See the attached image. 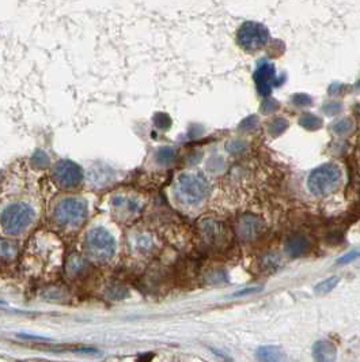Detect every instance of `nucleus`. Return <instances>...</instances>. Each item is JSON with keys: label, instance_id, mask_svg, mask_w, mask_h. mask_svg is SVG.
I'll list each match as a JSON object with an SVG mask.
<instances>
[{"label": "nucleus", "instance_id": "1", "mask_svg": "<svg viewBox=\"0 0 360 362\" xmlns=\"http://www.w3.org/2000/svg\"><path fill=\"white\" fill-rule=\"evenodd\" d=\"M210 184L202 175H185L179 176L175 187V195L178 200L184 204H194L201 203L207 196L210 195Z\"/></svg>", "mask_w": 360, "mask_h": 362}, {"label": "nucleus", "instance_id": "2", "mask_svg": "<svg viewBox=\"0 0 360 362\" xmlns=\"http://www.w3.org/2000/svg\"><path fill=\"white\" fill-rule=\"evenodd\" d=\"M85 251L87 256L93 260L108 261L114 256L116 241L104 228H94L86 236Z\"/></svg>", "mask_w": 360, "mask_h": 362}, {"label": "nucleus", "instance_id": "3", "mask_svg": "<svg viewBox=\"0 0 360 362\" xmlns=\"http://www.w3.org/2000/svg\"><path fill=\"white\" fill-rule=\"evenodd\" d=\"M341 181V171L335 163H325L316 167L307 180L308 189L313 195L326 196L332 194Z\"/></svg>", "mask_w": 360, "mask_h": 362}, {"label": "nucleus", "instance_id": "4", "mask_svg": "<svg viewBox=\"0 0 360 362\" xmlns=\"http://www.w3.org/2000/svg\"><path fill=\"white\" fill-rule=\"evenodd\" d=\"M34 220V210L26 203H12L0 215V225L7 234H19Z\"/></svg>", "mask_w": 360, "mask_h": 362}, {"label": "nucleus", "instance_id": "5", "mask_svg": "<svg viewBox=\"0 0 360 362\" xmlns=\"http://www.w3.org/2000/svg\"><path fill=\"white\" fill-rule=\"evenodd\" d=\"M53 216L60 226L76 228L81 226L87 218V204L76 198H67L55 206Z\"/></svg>", "mask_w": 360, "mask_h": 362}, {"label": "nucleus", "instance_id": "6", "mask_svg": "<svg viewBox=\"0 0 360 362\" xmlns=\"http://www.w3.org/2000/svg\"><path fill=\"white\" fill-rule=\"evenodd\" d=\"M268 38L269 32L267 26L259 22H245L237 33V42L247 52H255L265 46Z\"/></svg>", "mask_w": 360, "mask_h": 362}, {"label": "nucleus", "instance_id": "7", "mask_svg": "<svg viewBox=\"0 0 360 362\" xmlns=\"http://www.w3.org/2000/svg\"><path fill=\"white\" fill-rule=\"evenodd\" d=\"M52 176L55 183L60 188L68 189V188L76 187L83 179L82 167L69 159H61L53 166Z\"/></svg>", "mask_w": 360, "mask_h": 362}, {"label": "nucleus", "instance_id": "8", "mask_svg": "<svg viewBox=\"0 0 360 362\" xmlns=\"http://www.w3.org/2000/svg\"><path fill=\"white\" fill-rule=\"evenodd\" d=\"M200 232L207 244L211 247H218L226 245L228 241V232L226 226L222 222L214 220H204L200 222Z\"/></svg>", "mask_w": 360, "mask_h": 362}, {"label": "nucleus", "instance_id": "9", "mask_svg": "<svg viewBox=\"0 0 360 362\" xmlns=\"http://www.w3.org/2000/svg\"><path fill=\"white\" fill-rule=\"evenodd\" d=\"M253 79H254L259 93L264 97L271 94L273 86H279L281 83L280 81H277L275 65L271 63H261L254 71Z\"/></svg>", "mask_w": 360, "mask_h": 362}, {"label": "nucleus", "instance_id": "10", "mask_svg": "<svg viewBox=\"0 0 360 362\" xmlns=\"http://www.w3.org/2000/svg\"><path fill=\"white\" fill-rule=\"evenodd\" d=\"M265 229V222L260 216L253 214H245L241 216L237 225L239 237L245 241H253L261 236V233Z\"/></svg>", "mask_w": 360, "mask_h": 362}, {"label": "nucleus", "instance_id": "11", "mask_svg": "<svg viewBox=\"0 0 360 362\" xmlns=\"http://www.w3.org/2000/svg\"><path fill=\"white\" fill-rule=\"evenodd\" d=\"M337 355V350L335 345L329 341H318L313 345V357L317 361L328 362L335 361Z\"/></svg>", "mask_w": 360, "mask_h": 362}, {"label": "nucleus", "instance_id": "12", "mask_svg": "<svg viewBox=\"0 0 360 362\" xmlns=\"http://www.w3.org/2000/svg\"><path fill=\"white\" fill-rule=\"evenodd\" d=\"M308 241L303 236H292L286 241L284 251L290 257H300L307 252Z\"/></svg>", "mask_w": 360, "mask_h": 362}, {"label": "nucleus", "instance_id": "13", "mask_svg": "<svg viewBox=\"0 0 360 362\" xmlns=\"http://www.w3.org/2000/svg\"><path fill=\"white\" fill-rule=\"evenodd\" d=\"M255 357L260 361H280L283 358V351L277 346H261L255 351Z\"/></svg>", "mask_w": 360, "mask_h": 362}, {"label": "nucleus", "instance_id": "14", "mask_svg": "<svg viewBox=\"0 0 360 362\" xmlns=\"http://www.w3.org/2000/svg\"><path fill=\"white\" fill-rule=\"evenodd\" d=\"M19 248L14 241L0 240V260L11 261L18 256Z\"/></svg>", "mask_w": 360, "mask_h": 362}, {"label": "nucleus", "instance_id": "15", "mask_svg": "<svg viewBox=\"0 0 360 362\" xmlns=\"http://www.w3.org/2000/svg\"><path fill=\"white\" fill-rule=\"evenodd\" d=\"M299 126L307 131H317L322 127V118L313 113H304L299 118Z\"/></svg>", "mask_w": 360, "mask_h": 362}, {"label": "nucleus", "instance_id": "16", "mask_svg": "<svg viewBox=\"0 0 360 362\" xmlns=\"http://www.w3.org/2000/svg\"><path fill=\"white\" fill-rule=\"evenodd\" d=\"M339 282H340V278L339 277L328 278V279H325V281H322L321 283H318V285L314 287V293L318 294V296L328 294L329 292H332V290L339 285Z\"/></svg>", "mask_w": 360, "mask_h": 362}, {"label": "nucleus", "instance_id": "17", "mask_svg": "<svg viewBox=\"0 0 360 362\" xmlns=\"http://www.w3.org/2000/svg\"><path fill=\"white\" fill-rule=\"evenodd\" d=\"M287 128H288L287 120H286V118L277 117L269 124V127H268V132H269L271 136L276 138V136H280V135L283 134L284 131L287 130Z\"/></svg>", "mask_w": 360, "mask_h": 362}, {"label": "nucleus", "instance_id": "18", "mask_svg": "<svg viewBox=\"0 0 360 362\" xmlns=\"http://www.w3.org/2000/svg\"><path fill=\"white\" fill-rule=\"evenodd\" d=\"M353 127L355 126H353V122L351 118H341L333 124V131H335V134L343 136V135L349 134L353 130Z\"/></svg>", "mask_w": 360, "mask_h": 362}, {"label": "nucleus", "instance_id": "19", "mask_svg": "<svg viewBox=\"0 0 360 362\" xmlns=\"http://www.w3.org/2000/svg\"><path fill=\"white\" fill-rule=\"evenodd\" d=\"M175 157V151L173 147H162L159 149L158 153H157V161H158L161 165H167L170 163Z\"/></svg>", "mask_w": 360, "mask_h": 362}, {"label": "nucleus", "instance_id": "20", "mask_svg": "<svg viewBox=\"0 0 360 362\" xmlns=\"http://www.w3.org/2000/svg\"><path fill=\"white\" fill-rule=\"evenodd\" d=\"M257 124H259V117H257L255 114H250V116H247V117H245L242 122L239 123L238 130L239 131H250V130H253V128H255V126H257Z\"/></svg>", "mask_w": 360, "mask_h": 362}, {"label": "nucleus", "instance_id": "21", "mask_svg": "<svg viewBox=\"0 0 360 362\" xmlns=\"http://www.w3.org/2000/svg\"><path fill=\"white\" fill-rule=\"evenodd\" d=\"M155 126L161 130H169L171 126V118L166 113H157L154 117Z\"/></svg>", "mask_w": 360, "mask_h": 362}, {"label": "nucleus", "instance_id": "22", "mask_svg": "<svg viewBox=\"0 0 360 362\" xmlns=\"http://www.w3.org/2000/svg\"><path fill=\"white\" fill-rule=\"evenodd\" d=\"M343 109V105L340 102H326L324 106H322V110H324L325 114L328 116H336L339 114Z\"/></svg>", "mask_w": 360, "mask_h": 362}, {"label": "nucleus", "instance_id": "23", "mask_svg": "<svg viewBox=\"0 0 360 362\" xmlns=\"http://www.w3.org/2000/svg\"><path fill=\"white\" fill-rule=\"evenodd\" d=\"M208 169L211 172H220L224 169V159L219 155H214L211 157L210 161H208Z\"/></svg>", "mask_w": 360, "mask_h": 362}, {"label": "nucleus", "instance_id": "24", "mask_svg": "<svg viewBox=\"0 0 360 362\" xmlns=\"http://www.w3.org/2000/svg\"><path fill=\"white\" fill-rule=\"evenodd\" d=\"M292 104L295 106H308L313 104V100L307 94L299 93L295 94V95L292 97Z\"/></svg>", "mask_w": 360, "mask_h": 362}, {"label": "nucleus", "instance_id": "25", "mask_svg": "<svg viewBox=\"0 0 360 362\" xmlns=\"http://www.w3.org/2000/svg\"><path fill=\"white\" fill-rule=\"evenodd\" d=\"M82 269H83V260H82L79 256H76V255H72V257H71L68 261V267H67L68 273L76 274L78 271H81Z\"/></svg>", "mask_w": 360, "mask_h": 362}, {"label": "nucleus", "instance_id": "26", "mask_svg": "<svg viewBox=\"0 0 360 362\" xmlns=\"http://www.w3.org/2000/svg\"><path fill=\"white\" fill-rule=\"evenodd\" d=\"M279 102L276 101V100L268 98V100H265V101L263 102V105H261V112H263L264 114H271L273 113L275 110L279 109Z\"/></svg>", "mask_w": 360, "mask_h": 362}, {"label": "nucleus", "instance_id": "27", "mask_svg": "<svg viewBox=\"0 0 360 362\" xmlns=\"http://www.w3.org/2000/svg\"><path fill=\"white\" fill-rule=\"evenodd\" d=\"M245 146H246V143L242 142V140H231V142L227 143V151L233 153V154L241 153L245 149Z\"/></svg>", "mask_w": 360, "mask_h": 362}, {"label": "nucleus", "instance_id": "28", "mask_svg": "<svg viewBox=\"0 0 360 362\" xmlns=\"http://www.w3.org/2000/svg\"><path fill=\"white\" fill-rule=\"evenodd\" d=\"M357 257H360V251H352V252L347 253V255H344V256H341L339 260H337V263L339 264H348V263H351V261L356 260Z\"/></svg>", "mask_w": 360, "mask_h": 362}, {"label": "nucleus", "instance_id": "29", "mask_svg": "<svg viewBox=\"0 0 360 362\" xmlns=\"http://www.w3.org/2000/svg\"><path fill=\"white\" fill-rule=\"evenodd\" d=\"M260 289H251V287H249L247 290H241V292H237L235 293V296H243V294H247V293H255V292H259Z\"/></svg>", "mask_w": 360, "mask_h": 362}, {"label": "nucleus", "instance_id": "30", "mask_svg": "<svg viewBox=\"0 0 360 362\" xmlns=\"http://www.w3.org/2000/svg\"><path fill=\"white\" fill-rule=\"evenodd\" d=\"M0 304H2V305H4V304H6V302H4V301H0Z\"/></svg>", "mask_w": 360, "mask_h": 362}]
</instances>
